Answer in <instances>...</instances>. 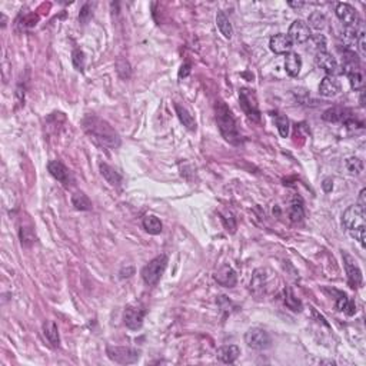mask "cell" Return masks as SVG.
I'll use <instances>...</instances> for the list:
<instances>
[{
	"label": "cell",
	"mask_w": 366,
	"mask_h": 366,
	"mask_svg": "<svg viewBox=\"0 0 366 366\" xmlns=\"http://www.w3.org/2000/svg\"><path fill=\"white\" fill-rule=\"evenodd\" d=\"M83 129L86 130L89 136L96 139L99 143L104 144L107 148L116 149L120 146V137L116 130L112 128L106 120L100 119L97 116L89 115L83 119Z\"/></svg>",
	"instance_id": "cell-1"
},
{
	"label": "cell",
	"mask_w": 366,
	"mask_h": 366,
	"mask_svg": "<svg viewBox=\"0 0 366 366\" xmlns=\"http://www.w3.org/2000/svg\"><path fill=\"white\" fill-rule=\"evenodd\" d=\"M215 116L217 128L221 130L222 136L232 144L242 143V136L238 129V123L232 115L231 109L223 100H217L215 104Z\"/></svg>",
	"instance_id": "cell-2"
},
{
	"label": "cell",
	"mask_w": 366,
	"mask_h": 366,
	"mask_svg": "<svg viewBox=\"0 0 366 366\" xmlns=\"http://www.w3.org/2000/svg\"><path fill=\"white\" fill-rule=\"evenodd\" d=\"M366 212H363L360 207L356 205L349 206L342 216L343 226L348 229L352 238H355L360 243V246H366V226H365Z\"/></svg>",
	"instance_id": "cell-3"
},
{
	"label": "cell",
	"mask_w": 366,
	"mask_h": 366,
	"mask_svg": "<svg viewBox=\"0 0 366 366\" xmlns=\"http://www.w3.org/2000/svg\"><path fill=\"white\" fill-rule=\"evenodd\" d=\"M167 265V256L160 255L156 256L153 261L148 263L142 269V278H143L144 283L149 286H155L162 278L163 272L166 269Z\"/></svg>",
	"instance_id": "cell-4"
},
{
	"label": "cell",
	"mask_w": 366,
	"mask_h": 366,
	"mask_svg": "<svg viewBox=\"0 0 366 366\" xmlns=\"http://www.w3.org/2000/svg\"><path fill=\"white\" fill-rule=\"evenodd\" d=\"M239 100H240L242 109L246 113L249 119H252L253 122H259L261 120V111H259V103H258V96H256L253 89H240Z\"/></svg>",
	"instance_id": "cell-5"
},
{
	"label": "cell",
	"mask_w": 366,
	"mask_h": 366,
	"mask_svg": "<svg viewBox=\"0 0 366 366\" xmlns=\"http://www.w3.org/2000/svg\"><path fill=\"white\" fill-rule=\"evenodd\" d=\"M245 343L252 349L265 350L272 346V338L262 327H250L245 334Z\"/></svg>",
	"instance_id": "cell-6"
},
{
	"label": "cell",
	"mask_w": 366,
	"mask_h": 366,
	"mask_svg": "<svg viewBox=\"0 0 366 366\" xmlns=\"http://www.w3.org/2000/svg\"><path fill=\"white\" fill-rule=\"evenodd\" d=\"M107 356L120 365H129L135 363L140 356V352L132 348H125V346H107Z\"/></svg>",
	"instance_id": "cell-7"
},
{
	"label": "cell",
	"mask_w": 366,
	"mask_h": 366,
	"mask_svg": "<svg viewBox=\"0 0 366 366\" xmlns=\"http://www.w3.org/2000/svg\"><path fill=\"white\" fill-rule=\"evenodd\" d=\"M323 120L326 122H331V123H345L348 126H353V123L356 125V120H355V116L353 113L349 109L346 107H341V106H335V107H331L327 109L325 113H323Z\"/></svg>",
	"instance_id": "cell-8"
},
{
	"label": "cell",
	"mask_w": 366,
	"mask_h": 366,
	"mask_svg": "<svg viewBox=\"0 0 366 366\" xmlns=\"http://www.w3.org/2000/svg\"><path fill=\"white\" fill-rule=\"evenodd\" d=\"M146 315L143 306L140 305H129L123 312V322L129 329L137 331L143 325V319Z\"/></svg>",
	"instance_id": "cell-9"
},
{
	"label": "cell",
	"mask_w": 366,
	"mask_h": 366,
	"mask_svg": "<svg viewBox=\"0 0 366 366\" xmlns=\"http://www.w3.org/2000/svg\"><path fill=\"white\" fill-rule=\"evenodd\" d=\"M343 262H345V269H346L350 287H359L363 282V278H362V271L359 269L356 261L348 253H343Z\"/></svg>",
	"instance_id": "cell-10"
},
{
	"label": "cell",
	"mask_w": 366,
	"mask_h": 366,
	"mask_svg": "<svg viewBox=\"0 0 366 366\" xmlns=\"http://www.w3.org/2000/svg\"><path fill=\"white\" fill-rule=\"evenodd\" d=\"M289 39L292 40V43H306L311 39L312 33L309 26L305 23L303 20H295L294 23L290 24L289 32H287Z\"/></svg>",
	"instance_id": "cell-11"
},
{
	"label": "cell",
	"mask_w": 366,
	"mask_h": 366,
	"mask_svg": "<svg viewBox=\"0 0 366 366\" xmlns=\"http://www.w3.org/2000/svg\"><path fill=\"white\" fill-rule=\"evenodd\" d=\"M336 16L343 23L345 27H352L356 26L360 22L356 9L352 8L348 3H339L336 6Z\"/></svg>",
	"instance_id": "cell-12"
},
{
	"label": "cell",
	"mask_w": 366,
	"mask_h": 366,
	"mask_svg": "<svg viewBox=\"0 0 366 366\" xmlns=\"http://www.w3.org/2000/svg\"><path fill=\"white\" fill-rule=\"evenodd\" d=\"M48 169L49 172H50V175L53 176L56 180H59L62 185H64V186H70L73 183V177L70 175V172H69V169L64 166L62 162L52 160L48 165Z\"/></svg>",
	"instance_id": "cell-13"
},
{
	"label": "cell",
	"mask_w": 366,
	"mask_h": 366,
	"mask_svg": "<svg viewBox=\"0 0 366 366\" xmlns=\"http://www.w3.org/2000/svg\"><path fill=\"white\" fill-rule=\"evenodd\" d=\"M316 64L323 72L327 73V76H335V75H338V73L341 72L336 59L331 53H327V52L316 53Z\"/></svg>",
	"instance_id": "cell-14"
},
{
	"label": "cell",
	"mask_w": 366,
	"mask_h": 366,
	"mask_svg": "<svg viewBox=\"0 0 366 366\" xmlns=\"http://www.w3.org/2000/svg\"><path fill=\"white\" fill-rule=\"evenodd\" d=\"M292 45H294L292 40L289 39L287 34H283V33L272 36L271 42H269V48L276 55H287V53H290Z\"/></svg>",
	"instance_id": "cell-15"
},
{
	"label": "cell",
	"mask_w": 366,
	"mask_h": 366,
	"mask_svg": "<svg viewBox=\"0 0 366 366\" xmlns=\"http://www.w3.org/2000/svg\"><path fill=\"white\" fill-rule=\"evenodd\" d=\"M213 278H215V280L221 285V286H225V287H233L236 285V282H238L236 272L233 271L229 265H223V266H221V268L215 272Z\"/></svg>",
	"instance_id": "cell-16"
},
{
	"label": "cell",
	"mask_w": 366,
	"mask_h": 366,
	"mask_svg": "<svg viewBox=\"0 0 366 366\" xmlns=\"http://www.w3.org/2000/svg\"><path fill=\"white\" fill-rule=\"evenodd\" d=\"M360 70V60L358 55L353 50H345L342 57V73L349 76L350 73L359 72Z\"/></svg>",
	"instance_id": "cell-17"
},
{
	"label": "cell",
	"mask_w": 366,
	"mask_h": 366,
	"mask_svg": "<svg viewBox=\"0 0 366 366\" xmlns=\"http://www.w3.org/2000/svg\"><path fill=\"white\" fill-rule=\"evenodd\" d=\"M319 92H320V95L325 96V97H334V96H336L341 92V85H339V82L336 80L335 76H325L322 79V82H320Z\"/></svg>",
	"instance_id": "cell-18"
},
{
	"label": "cell",
	"mask_w": 366,
	"mask_h": 366,
	"mask_svg": "<svg viewBox=\"0 0 366 366\" xmlns=\"http://www.w3.org/2000/svg\"><path fill=\"white\" fill-rule=\"evenodd\" d=\"M240 355V348L236 345H225L222 348L217 349L216 356L219 360H222L223 363H233Z\"/></svg>",
	"instance_id": "cell-19"
},
{
	"label": "cell",
	"mask_w": 366,
	"mask_h": 366,
	"mask_svg": "<svg viewBox=\"0 0 366 366\" xmlns=\"http://www.w3.org/2000/svg\"><path fill=\"white\" fill-rule=\"evenodd\" d=\"M301 69H302V57L295 52L287 53L286 59H285V70L287 75L292 78H296L301 73Z\"/></svg>",
	"instance_id": "cell-20"
},
{
	"label": "cell",
	"mask_w": 366,
	"mask_h": 366,
	"mask_svg": "<svg viewBox=\"0 0 366 366\" xmlns=\"http://www.w3.org/2000/svg\"><path fill=\"white\" fill-rule=\"evenodd\" d=\"M336 308L338 311L345 312L348 316H352L356 312V306L355 303L349 299V296L343 292H338V298H336Z\"/></svg>",
	"instance_id": "cell-21"
},
{
	"label": "cell",
	"mask_w": 366,
	"mask_h": 366,
	"mask_svg": "<svg viewBox=\"0 0 366 366\" xmlns=\"http://www.w3.org/2000/svg\"><path fill=\"white\" fill-rule=\"evenodd\" d=\"M216 24H217V29L221 30L225 39H231L233 36V29H232L231 20L229 17L225 15V12H217L216 15Z\"/></svg>",
	"instance_id": "cell-22"
},
{
	"label": "cell",
	"mask_w": 366,
	"mask_h": 366,
	"mask_svg": "<svg viewBox=\"0 0 366 366\" xmlns=\"http://www.w3.org/2000/svg\"><path fill=\"white\" fill-rule=\"evenodd\" d=\"M43 335L46 336V339L52 346H59L60 343V338H59V329L56 326L55 322L52 320H46L43 323Z\"/></svg>",
	"instance_id": "cell-23"
},
{
	"label": "cell",
	"mask_w": 366,
	"mask_h": 366,
	"mask_svg": "<svg viewBox=\"0 0 366 366\" xmlns=\"http://www.w3.org/2000/svg\"><path fill=\"white\" fill-rule=\"evenodd\" d=\"M175 109L177 116H179V120L183 123V126L188 129V130H195V129H196V122L193 119V116L189 113V111H188L186 107L180 106V104H176Z\"/></svg>",
	"instance_id": "cell-24"
},
{
	"label": "cell",
	"mask_w": 366,
	"mask_h": 366,
	"mask_svg": "<svg viewBox=\"0 0 366 366\" xmlns=\"http://www.w3.org/2000/svg\"><path fill=\"white\" fill-rule=\"evenodd\" d=\"M143 228L144 231L151 233V235H159L163 229V225L159 221V217L153 215H146L143 217Z\"/></svg>",
	"instance_id": "cell-25"
},
{
	"label": "cell",
	"mask_w": 366,
	"mask_h": 366,
	"mask_svg": "<svg viewBox=\"0 0 366 366\" xmlns=\"http://www.w3.org/2000/svg\"><path fill=\"white\" fill-rule=\"evenodd\" d=\"M100 173H102V176L106 179V182L111 183L113 186H115V185H120V182H122V176L119 175V172H116L113 167L106 165V163L100 165Z\"/></svg>",
	"instance_id": "cell-26"
},
{
	"label": "cell",
	"mask_w": 366,
	"mask_h": 366,
	"mask_svg": "<svg viewBox=\"0 0 366 366\" xmlns=\"http://www.w3.org/2000/svg\"><path fill=\"white\" fill-rule=\"evenodd\" d=\"M265 285H266V275H265V271L262 269H258L253 273L252 276V280H250V289L253 294H261L263 289H265Z\"/></svg>",
	"instance_id": "cell-27"
},
{
	"label": "cell",
	"mask_w": 366,
	"mask_h": 366,
	"mask_svg": "<svg viewBox=\"0 0 366 366\" xmlns=\"http://www.w3.org/2000/svg\"><path fill=\"white\" fill-rule=\"evenodd\" d=\"M73 206L78 210H92V202L83 192H76L72 196Z\"/></svg>",
	"instance_id": "cell-28"
},
{
	"label": "cell",
	"mask_w": 366,
	"mask_h": 366,
	"mask_svg": "<svg viewBox=\"0 0 366 366\" xmlns=\"http://www.w3.org/2000/svg\"><path fill=\"white\" fill-rule=\"evenodd\" d=\"M289 217H290V221L294 223L302 222L303 217H305V210H303V205L301 200L299 202L295 200L294 203L290 205V207H289Z\"/></svg>",
	"instance_id": "cell-29"
},
{
	"label": "cell",
	"mask_w": 366,
	"mask_h": 366,
	"mask_svg": "<svg viewBox=\"0 0 366 366\" xmlns=\"http://www.w3.org/2000/svg\"><path fill=\"white\" fill-rule=\"evenodd\" d=\"M285 305H286L289 309H292L294 312L302 311V302L295 296L290 287H286V289H285Z\"/></svg>",
	"instance_id": "cell-30"
},
{
	"label": "cell",
	"mask_w": 366,
	"mask_h": 366,
	"mask_svg": "<svg viewBox=\"0 0 366 366\" xmlns=\"http://www.w3.org/2000/svg\"><path fill=\"white\" fill-rule=\"evenodd\" d=\"M348 78H349L350 86H352L353 90H363V86H365V76H363L362 70L350 73Z\"/></svg>",
	"instance_id": "cell-31"
},
{
	"label": "cell",
	"mask_w": 366,
	"mask_h": 366,
	"mask_svg": "<svg viewBox=\"0 0 366 366\" xmlns=\"http://www.w3.org/2000/svg\"><path fill=\"white\" fill-rule=\"evenodd\" d=\"M325 23H326V17H325L323 13H320V12H313L311 16H309V24H311V27L316 29V30L323 29Z\"/></svg>",
	"instance_id": "cell-32"
},
{
	"label": "cell",
	"mask_w": 366,
	"mask_h": 366,
	"mask_svg": "<svg viewBox=\"0 0 366 366\" xmlns=\"http://www.w3.org/2000/svg\"><path fill=\"white\" fill-rule=\"evenodd\" d=\"M346 167L352 175H360L363 172V162L359 158H349L346 160Z\"/></svg>",
	"instance_id": "cell-33"
},
{
	"label": "cell",
	"mask_w": 366,
	"mask_h": 366,
	"mask_svg": "<svg viewBox=\"0 0 366 366\" xmlns=\"http://www.w3.org/2000/svg\"><path fill=\"white\" fill-rule=\"evenodd\" d=\"M276 126H278L279 135L282 137H287V135H289V120L285 115H282V113L276 115Z\"/></svg>",
	"instance_id": "cell-34"
},
{
	"label": "cell",
	"mask_w": 366,
	"mask_h": 366,
	"mask_svg": "<svg viewBox=\"0 0 366 366\" xmlns=\"http://www.w3.org/2000/svg\"><path fill=\"white\" fill-rule=\"evenodd\" d=\"M312 42V49L316 50V53H320V52H326V38L323 34H315V36H311Z\"/></svg>",
	"instance_id": "cell-35"
},
{
	"label": "cell",
	"mask_w": 366,
	"mask_h": 366,
	"mask_svg": "<svg viewBox=\"0 0 366 366\" xmlns=\"http://www.w3.org/2000/svg\"><path fill=\"white\" fill-rule=\"evenodd\" d=\"M72 62L76 70L83 72V69H85V53H83L80 49H75V50H73Z\"/></svg>",
	"instance_id": "cell-36"
},
{
	"label": "cell",
	"mask_w": 366,
	"mask_h": 366,
	"mask_svg": "<svg viewBox=\"0 0 366 366\" xmlns=\"http://www.w3.org/2000/svg\"><path fill=\"white\" fill-rule=\"evenodd\" d=\"M92 15H93V12H92V3H85L83 8L80 9V13H79L80 23L83 24L88 23L89 19L92 17Z\"/></svg>",
	"instance_id": "cell-37"
},
{
	"label": "cell",
	"mask_w": 366,
	"mask_h": 366,
	"mask_svg": "<svg viewBox=\"0 0 366 366\" xmlns=\"http://www.w3.org/2000/svg\"><path fill=\"white\" fill-rule=\"evenodd\" d=\"M222 222L226 228V231L231 232V233H235L236 232V221L232 213H226V215H222Z\"/></svg>",
	"instance_id": "cell-38"
},
{
	"label": "cell",
	"mask_w": 366,
	"mask_h": 366,
	"mask_svg": "<svg viewBox=\"0 0 366 366\" xmlns=\"http://www.w3.org/2000/svg\"><path fill=\"white\" fill-rule=\"evenodd\" d=\"M356 45H358L359 48V52H360V55L365 56L366 55V43H365V29L362 30V32L359 33L358 36V42H356Z\"/></svg>",
	"instance_id": "cell-39"
},
{
	"label": "cell",
	"mask_w": 366,
	"mask_h": 366,
	"mask_svg": "<svg viewBox=\"0 0 366 366\" xmlns=\"http://www.w3.org/2000/svg\"><path fill=\"white\" fill-rule=\"evenodd\" d=\"M358 206L366 212V189H362L360 193H359V200H358Z\"/></svg>",
	"instance_id": "cell-40"
},
{
	"label": "cell",
	"mask_w": 366,
	"mask_h": 366,
	"mask_svg": "<svg viewBox=\"0 0 366 366\" xmlns=\"http://www.w3.org/2000/svg\"><path fill=\"white\" fill-rule=\"evenodd\" d=\"M322 188H323V191L326 192V193L332 192V189H334V182H332V179L326 177V179L323 180V183H322Z\"/></svg>",
	"instance_id": "cell-41"
},
{
	"label": "cell",
	"mask_w": 366,
	"mask_h": 366,
	"mask_svg": "<svg viewBox=\"0 0 366 366\" xmlns=\"http://www.w3.org/2000/svg\"><path fill=\"white\" fill-rule=\"evenodd\" d=\"M189 73H191V64H183L182 67H180V70H179V79L186 78Z\"/></svg>",
	"instance_id": "cell-42"
},
{
	"label": "cell",
	"mask_w": 366,
	"mask_h": 366,
	"mask_svg": "<svg viewBox=\"0 0 366 366\" xmlns=\"http://www.w3.org/2000/svg\"><path fill=\"white\" fill-rule=\"evenodd\" d=\"M289 6H292V8H302V6H305V3L303 2H289Z\"/></svg>",
	"instance_id": "cell-43"
}]
</instances>
